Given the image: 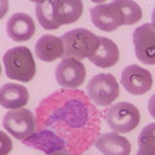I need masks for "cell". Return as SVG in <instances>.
I'll return each mask as SVG.
<instances>
[{"mask_svg":"<svg viewBox=\"0 0 155 155\" xmlns=\"http://www.w3.org/2000/svg\"><path fill=\"white\" fill-rule=\"evenodd\" d=\"M54 11L57 22L61 25H70L76 22L83 13V3L80 0H54Z\"/></svg>","mask_w":155,"mask_h":155,"instance_id":"cell-15","label":"cell"},{"mask_svg":"<svg viewBox=\"0 0 155 155\" xmlns=\"http://www.w3.org/2000/svg\"><path fill=\"white\" fill-rule=\"evenodd\" d=\"M133 45L136 57L145 65H155V27L143 23L133 31Z\"/></svg>","mask_w":155,"mask_h":155,"instance_id":"cell-6","label":"cell"},{"mask_svg":"<svg viewBox=\"0 0 155 155\" xmlns=\"http://www.w3.org/2000/svg\"><path fill=\"white\" fill-rule=\"evenodd\" d=\"M118 9L123 25H133L142 18V9L132 0H114L111 2Z\"/></svg>","mask_w":155,"mask_h":155,"instance_id":"cell-16","label":"cell"},{"mask_svg":"<svg viewBox=\"0 0 155 155\" xmlns=\"http://www.w3.org/2000/svg\"><path fill=\"white\" fill-rule=\"evenodd\" d=\"M87 93L97 106H109L120 94L119 83L111 74L94 75L88 83Z\"/></svg>","mask_w":155,"mask_h":155,"instance_id":"cell-3","label":"cell"},{"mask_svg":"<svg viewBox=\"0 0 155 155\" xmlns=\"http://www.w3.org/2000/svg\"><path fill=\"white\" fill-rule=\"evenodd\" d=\"M5 74L9 79L22 83L30 81L36 72V65L31 51L26 47H14L3 56Z\"/></svg>","mask_w":155,"mask_h":155,"instance_id":"cell-1","label":"cell"},{"mask_svg":"<svg viewBox=\"0 0 155 155\" xmlns=\"http://www.w3.org/2000/svg\"><path fill=\"white\" fill-rule=\"evenodd\" d=\"M85 67L75 58H62L56 69V80L64 88H78L85 80Z\"/></svg>","mask_w":155,"mask_h":155,"instance_id":"cell-8","label":"cell"},{"mask_svg":"<svg viewBox=\"0 0 155 155\" xmlns=\"http://www.w3.org/2000/svg\"><path fill=\"white\" fill-rule=\"evenodd\" d=\"M136 155H155V147L151 145H138V151Z\"/></svg>","mask_w":155,"mask_h":155,"instance_id":"cell-20","label":"cell"},{"mask_svg":"<svg viewBox=\"0 0 155 155\" xmlns=\"http://www.w3.org/2000/svg\"><path fill=\"white\" fill-rule=\"evenodd\" d=\"M3 127L16 140H26L35 130V116L30 110H11L4 115Z\"/></svg>","mask_w":155,"mask_h":155,"instance_id":"cell-5","label":"cell"},{"mask_svg":"<svg viewBox=\"0 0 155 155\" xmlns=\"http://www.w3.org/2000/svg\"><path fill=\"white\" fill-rule=\"evenodd\" d=\"M48 155H71V154L66 153V151H61V150H57V151H53V153L48 154Z\"/></svg>","mask_w":155,"mask_h":155,"instance_id":"cell-23","label":"cell"},{"mask_svg":"<svg viewBox=\"0 0 155 155\" xmlns=\"http://www.w3.org/2000/svg\"><path fill=\"white\" fill-rule=\"evenodd\" d=\"M120 83L130 94H145L153 87L151 72L138 65H129L122 72Z\"/></svg>","mask_w":155,"mask_h":155,"instance_id":"cell-7","label":"cell"},{"mask_svg":"<svg viewBox=\"0 0 155 155\" xmlns=\"http://www.w3.org/2000/svg\"><path fill=\"white\" fill-rule=\"evenodd\" d=\"M141 114L134 105L129 102H119L113 105L106 113L109 127L115 133H127L140 124Z\"/></svg>","mask_w":155,"mask_h":155,"instance_id":"cell-4","label":"cell"},{"mask_svg":"<svg viewBox=\"0 0 155 155\" xmlns=\"http://www.w3.org/2000/svg\"><path fill=\"white\" fill-rule=\"evenodd\" d=\"M151 25L155 27V8L153 9V13H151Z\"/></svg>","mask_w":155,"mask_h":155,"instance_id":"cell-24","label":"cell"},{"mask_svg":"<svg viewBox=\"0 0 155 155\" xmlns=\"http://www.w3.org/2000/svg\"><path fill=\"white\" fill-rule=\"evenodd\" d=\"M8 9H9V3H8V0H0V19H2V18L7 14Z\"/></svg>","mask_w":155,"mask_h":155,"instance_id":"cell-21","label":"cell"},{"mask_svg":"<svg viewBox=\"0 0 155 155\" xmlns=\"http://www.w3.org/2000/svg\"><path fill=\"white\" fill-rule=\"evenodd\" d=\"M147 109H149V113L150 115L153 116V118L155 119V93L150 97L149 100V105H147Z\"/></svg>","mask_w":155,"mask_h":155,"instance_id":"cell-22","label":"cell"},{"mask_svg":"<svg viewBox=\"0 0 155 155\" xmlns=\"http://www.w3.org/2000/svg\"><path fill=\"white\" fill-rule=\"evenodd\" d=\"M65 48L61 38L54 35H43L35 44V53L39 60L44 62H52L64 56Z\"/></svg>","mask_w":155,"mask_h":155,"instance_id":"cell-13","label":"cell"},{"mask_svg":"<svg viewBox=\"0 0 155 155\" xmlns=\"http://www.w3.org/2000/svg\"><path fill=\"white\" fill-rule=\"evenodd\" d=\"M96 147L104 155H129L130 143L118 133H104L96 141Z\"/></svg>","mask_w":155,"mask_h":155,"instance_id":"cell-11","label":"cell"},{"mask_svg":"<svg viewBox=\"0 0 155 155\" xmlns=\"http://www.w3.org/2000/svg\"><path fill=\"white\" fill-rule=\"evenodd\" d=\"M64 43V58H75L80 61L91 58L98 48V36L87 28H74L61 36Z\"/></svg>","mask_w":155,"mask_h":155,"instance_id":"cell-2","label":"cell"},{"mask_svg":"<svg viewBox=\"0 0 155 155\" xmlns=\"http://www.w3.org/2000/svg\"><path fill=\"white\" fill-rule=\"evenodd\" d=\"M28 91L25 85L8 83L0 88V105L4 109L18 110L28 102Z\"/></svg>","mask_w":155,"mask_h":155,"instance_id":"cell-10","label":"cell"},{"mask_svg":"<svg viewBox=\"0 0 155 155\" xmlns=\"http://www.w3.org/2000/svg\"><path fill=\"white\" fill-rule=\"evenodd\" d=\"M13 147L12 140L5 132L0 130V155H8Z\"/></svg>","mask_w":155,"mask_h":155,"instance_id":"cell-19","label":"cell"},{"mask_svg":"<svg viewBox=\"0 0 155 155\" xmlns=\"http://www.w3.org/2000/svg\"><path fill=\"white\" fill-rule=\"evenodd\" d=\"M0 74H2V66H0Z\"/></svg>","mask_w":155,"mask_h":155,"instance_id":"cell-25","label":"cell"},{"mask_svg":"<svg viewBox=\"0 0 155 155\" xmlns=\"http://www.w3.org/2000/svg\"><path fill=\"white\" fill-rule=\"evenodd\" d=\"M36 18L40 26L45 30H56L60 27V23L57 22L56 11H54V3L52 0L36 3L35 5Z\"/></svg>","mask_w":155,"mask_h":155,"instance_id":"cell-17","label":"cell"},{"mask_svg":"<svg viewBox=\"0 0 155 155\" xmlns=\"http://www.w3.org/2000/svg\"><path fill=\"white\" fill-rule=\"evenodd\" d=\"M89 60L96 66L107 69L119 61V48L113 40L104 36H98V48Z\"/></svg>","mask_w":155,"mask_h":155,"instance_id":"cell-12","label":"cell"},{"mask_svg":"<svg viewBox=\"0 0 155 155\" xmlns=\"http://www.w3.org/2000/svg\"><path fill=\"white\" fill-rule=\"evenodd\" d=\"M7 32L14 41H27L35 34V22L26 13H14L8 19Z\"/></svg>","mask_w":155,"mask_h":155,"instance_id":"cell-9","label":"cell"},{"mask_svg":"<svg viewBox=\"0 0 155 155\" xmlns=\"http://www.w3.org/2000/svg\"><path fill=\"white\" fill-rule=\"evenodd\" d=\"M138 145H151L155 147V123H150L138 136Z\"/></svg>","mask_w":155,"mask_h":155,"instance_id":"cell-18","label":"cell"},{"mask_svg":"<svg viewBox=\"0 0 155 155\" xmlns=\"http://www.w3.org/2000/svg\"><path fill=\"white\" fill-rule=\"evenodd\" d=\"M91 19L92 23L102 31H114L116 30L120 23L118 16L115 13L113 5L109 4H98L91 9Z\"/></svg>","mask_w":155,"mask_h":155,"instance_id":"cell-14","label":"cell"}]
</instances>
